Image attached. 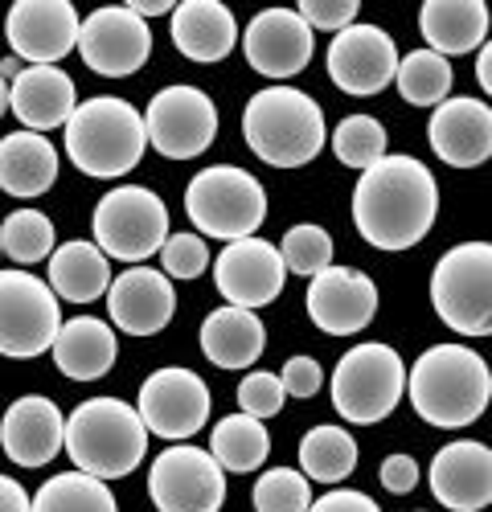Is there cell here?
I'll list each match as a JSON object with an SVG mask.
<instances>
[{"label": "cell", "instance_id": "22", "mask_svg": "<svg viewBox=\"0 0 492 512\" xmlns=\"http://www.w3.org/2000/svg\"><path fill=\"white\" fill-rule=\"evenodd\" d=\"M431 492L451 512H480L492 500V451L472 439L447 443L431 459Z\"/></svg>", "mask_w": 492, "mask_h": 512}, {"label": "cell", "instance_id": "10", "mask_svg": "<svg viewBox=\"0 0 492 512\" xmlns=\"http://www.w3.org/2000/svg\"><path fill=\"white\" fill-rule=\"evenodd\" d=\"M62 328L58 295L29 271H0V357L29 361L50 353Z\"/></svg>", "mask_w": 492, "mask_h": 512}, {"label": "cell", "instance_id": "30", "mask_svg": "<svg viewBox=\"0 0 492 512\" xmlns=\"http://www.w3.org/2000/svg\"><path fill=\"white\" fill-rule=\"evenodd\" d=\"M111 287V263L95 242H62L50 254V291L70 304H91Z\"/></svg>", "mask_w": 492, "mask_h": 512}, {"label": "cell", "instance_id": "45", "mask_svg": "<svg viewBox=\"0 0 492 512\" xmlns=\"http://www.w3.org/2000/svg\"><path fill=\"white\" fill-rule=\"evenodd\" d=\"M0 512H29V492L13 476H0Z\"/></svg>", "mask_w": 492, "mask_h": 512}, {"label": "cell", "instance_id": "35", "mask_svg": "<svg viewBox=\"0 0 492 512\" xmlns=\"http://www.w3.org/2000/svg\"><path fill=\"white\" fill-rule=\"evenodd\" d=\"M54 222L41 209H17L0 226V254H9L13 263H41L54 254Z\"/></svg>", "mask_w": 492, "mask_h": 512}, {"label": "cell", "instance_id": "39", "mask_svg": "<svg viewBox=\"0 0 492 512\" xmlns=\"http://www.w3.org/2000/svg\"><path fill=\"white\" fill-rule=\"evenodd\" d=\"M160 263L169 279H197L210 267V246L201 234H169L160 246Z\"/></svg>", "mask_w": 492, "mask_h": 512}, {"label": "cell", "instance_id": "31", "mask_svg": "<svg viewBox=\"0 0 492 512\" xmlns=\"http://www.w3.org/2000/svg\"><path fill=\"white\" fill-rule=\"evenodd\" d=\"M210 455L214 463L222 467V472H259V467L267 463L271 455V435L267 426L251 414H230L214 426L210 435Z\"/></svg>", "mask_w": 492, "mask_h": 512}, {"label": "cell", "instance_id": "33", "mask_svg": "<svg viewBox=\"0 0 492 512\" xmlns=\"http://www.w3.org/2000/svg\"><path fill=\"white\" fill-rule=\"evenodd\" d=\"M29 512H119L111 488L87 472H62L37 488Z\"/></svg>", "mask_w": 492, "mask_h": 512}, {"label": "cell", "instance_id": "9", "mask_svg": "<svg viewBox=\"0 0 492 512\" xmlns=\"http://www.w3.org/2000/svg\"><path fill=\"white\" fill-rule=\"evenodd\" d=\"M91 230L107 259L144 263L169 238V209L144 185H119L95 205Z\"/></svg>", "mask_w": 492, "mask_h": 512}, {"label": "cell", "instance_id": "47", "mask_svg": "<svg viewBox=\"0 0 492 512\" xmlns=\"http://www.w3.org/2000/svg\"><path fill=\"white\" fill-rule=\"evenodd\" d=\"M476 78H480V87L492 91V50L480 46V62H476Z\"/></svg>", "mask_w": 492, "mask_h": 512}, {"label": "cell", "instance_id": "1", "mask_svg": "<svg viewBox=\"0 0 492 512\" xmlns=\"http://www.w3.org/2000/svg\"><path fill=\"white\" fill-rule=\"evenodd\" d=\"M439 213V185L415 156H382L369 164L353 189L357 234L378 250L419 246Z\"/></svg>", "mask_w": 492, "mask_h": 512}, {"label": "cell", "instance_id": "24", "mask_svg": "<svg viewBox=\"0 0 492 512\" xmlns=\"http://www.w3.org/2000/svg\"><path fill=\"white\" fill-rule=\"evenodd\" d=\"M74 107H78L74 78L58 66H25L9 82V111H17L25 132L41 136V132H54V127H66Z\"/></svg>", "mask_w": 492, "mask_h": 512}, {"label": "cell", "instance_id": "6", "mask_svg": "<svg viewBox=\"0 0 492 512\" xmlns=\"http://www.w3.org/2000/svg\"><path fill=\"white\" fill-rule=\"evenodd\" d=\"M185 213L201 230V238H255V230L267 218V193L263 185L234 164H214L201 168L185 189Z\"/></svg>", "mask_w": 492, "mask_h": 512}, {"label": "cell", "instance_id": "12", "mask_svg": "<svg viewBox=\"0 0 492 512\" xmlns=\"http://www.w3.org/2000/svg\"><path fill=\"white\" fill-rule=\"evenodd\" d=\"M148 144L169 160H193L218 136V107L197 87H164L144 115Z\"/></svg>", "mask_w": 492, "mask_h": 512}, {"label": "cell", "instance_id": "3", "mask_svg": "<svg viewBox=\"0 0 492 512\" xmlns=\"http://www.w3.org/2000/svg\"><path fill=\"white\" fill-rule=\"evenodd\" d=\"M242 136L263 164L271 168H304L320 156L328 127L312 95L296 87H267L251 95L242 111Z\"/></svg>", "mask_w": 492, "mask_h": 512}, {"label": "cell", "instance_id": "2", "mask_svg": "<svg viewBox=\"0 0 492 512\" xmlns=\"http://www.w3.org/2000/svg\"><path fill=\"white\" fill-rule=\"evenodd\" d=\"M410 406L439 431L472 426L492 398V373L484 357L468 345H435L427 349L406 377Z\"/></svg>", "mask_w": 492, "mask_h": 512}, {"label": "cell", "instance_id": "37", "mask_svg": "<svg viewBox=\"0 0 492 512\" xmlns=\"http://www.w3.org/2000/svg\"><path fill=\"white\" fill-rule=\"evenodd\" d=\"M279 259H283V271L287 275H320L324 267H333V238H328L324 226H292L279 242Z\"/></svg>", "mask_w": 492, "mask_h": 512}, {"label": "cell", "instance_id": "13", "mask_svg": "<svg viewBox=\"0 0 492 512\" xmlns=\"http://www.w3.org/2000/svg\"><path fill=\"white\" fill-rule=\"evenodd\" d=\"M136 414L148 435L181 443L210 422V390H205V381L193 369H181V365L156 369L140 386Z\"/></svg>", "mask_w": 492, "mask_h": 512}, {"label": "cell", "instance_id": "26", "mask_svg": "<svg viewBox=\"0 0 492 512\" xmlns=\"http://www.w3.org/2000/svg\"><path fill=\"white\" fill-rule=\"evenodd\" d=\"M50 349H54V365L70 381H99L111 373V365L119 357V340H115L111 324H103L95 316H78L58 328Z\"/></svg>", "mask_w": 492, "mask_h": 512}, {"label": "cell", "instance_id": "19", "mask_svg": "<svg viewBox=\"0 0 492 512\" xmlns=\"http://www.w3.org/2000/svg\"><path fill=\"white\" fill-rule=\"evenodd\" d=\"M242 50L246 62H251L263 78H296L316 50V33L300 21L296 9H263L251 25H246L242 37Z\"/></svg>", "mask_w": 492, "mask_h": 512}, {"label": "cell", "instance_id": "27", "mask_svg": "<svg viewBox=\"0 0 492 512\" xmlns=\"http://www.w3.org/2000/svg\"><path fill=\"white\" fill-rule=\"evenodd\" d=\"M267 349V328L246 308H218L201 320V353L218 369H246Z\"/></svg>", "mask_w": 492, "mask_h": 512}, {"label": "cell", "instance_id": "18", "mask_svg": "<svg viewBox=\"0 0 492 512\" xmlns=\"http://www.w3.org/2000/svg\"><path fill=\"white\" fill-rule=\"evenodd\" d=\"M308 316L328 336H353L378 316V283L353 267H324L308 279Z\"/></svg>", "mask_w": 492, "mask_h": 512}, {"label": "cell", "instance_id": "40", "mask_svg": "<svg viewBox=\"0 0 492 512\" xmlns=\"http://www.w3.org/2000/svg\"><path fill=\"white\" fill-rule=\"evenodd\" d=\"M283 386H279V373H267V369H259V373H246L242 377V386H238V406H242V414H251V418H275L279 410H283Z\"/></svg>", "mask_w": 492, "mask_h": 512}, {"label": "cell", "instance_id": "29", "mask_svg": "<svg viewBox=\"0 0 492 512\" xmlns=\"http://www.w3.org/2000/svg\"><path fill=\"white\" fill-rule=\"evenodd\" d=\"M58 181V152L37 132H13L0 140V189L9 197H41Z\"/></svg>", "mask_w": 492, "mask_h": 512}, {"label": "cell", "instance_id": "44", "mask_svg": "<svg viewBox=\"0 0 492 512\" xmlns=\"http://www.w3.org/2000/svg\"><path fill=\"white\" fill-rule=\"evenodd\" d=\"M308 512H382V508H378V500H369L365 492L337 488V492H324L320 500H312Z\"/></svg>", "mask_w": 492, "mask_h": 512}, {"label": "cell", "instance_id": "21", "mask_svg": "<svg viewBox=\"0 0 492 512\" xmlns=\"http://www.w3.org/2000/svg\"><path fill=\"white\" fill-rule=\"evenodd\" d=\"M431 152L451 168H480L492 156V111L480 99H443L427 123Z\"/></svg>", "mask_w": 492, "mask_h": 512}, {"label": "cell", "instance_id": "28", "mask_svg": "<svg viewBox=\"0 0 492 512\" xmlns=\"http://www.w3.org/2000/svg\"><path fill=\"white\" fill-rule=\"evenodd\" d=\"M419 29L427 37L431 54H472L488 37V9L480 0H427L419 13Z\"/></svg>", "mask_w": 492, "mask_h": 512}, {"label": "cell", "instance_id": "41", "mask_svg": "<svg viewBox=\"0 0 492 512\" xmlns=\"http://www.w3.org/2000/svg\"><path fill=\"white\" fill-rule=\"evenodd\" d=\"M300 21L308 29H324V33H341L349 25H357V0H300Z\"/></svg>", "mask_w": 492, "mask_h": 512}, {"label": "cell", "instance_id": "46", "mask_svg": "<svg viewBox=\"0 0 492 512\" xmlns=\"http://www.w3.org/2000/svg\"><path fill=\"white\" fill-rule=\"evenodd\" d=\"M128 13H136L140 21H148V17H164V13H173V5H169V0H132Z\"/></svg>", "mask_w": 492, "mask_h": 512}, {"label": "cell", "instance_id": "15", "mask_svg": "<svg viewBox=\"0 0 492 512\" xmlns=\"http://www.w3.org/2000/svg\"><path fill=\"white\" fill-rule=\"evenodd\" d=\"M82 62L103 78H128L136 74L152 54V29L136 13L123 9H95L78 25V46Z\"/></svg>", "mask_w": 492, "mask_h": 512}, {"label": "cell", "instance_id": "42", "mask_svg": "<svg viewBox=\"0 0 492 512\" xmlns=\"http://www.w3.org/2000/svg\"><path fill=\"white\" fill-rule=\"evenodd\" d=\"M320 381H324V373H320L316 357H292L279 373V386L287 398H312L320 390Z\"/></svg>", "mask_w": 492, "mask_h": 512}, {"label": "cell", "instance_id": "38", "mask_svg": "<svg viewBox=\"0 0 492 512\" xmlns=\"http://www.w3.org/2000/svg\"><path fill=\"white\" fill-rule=\"evenodd\" d=\"M312 488L292 467H271L255 484V512H308Z\"/></svg>", "mask_w": 492, "mask_h": 512}, {"label": "cell", "instance_id": "8", "mask_svg": "<svg viewBox=\"0 0 492 512\" xmlns=\"http://www.w3.org/2000/svg\"><path fill=\"white\" fill-rule=\"evenodd\" d=\"M402 394H406V365L390 345H378V340L349 349L333 369V406L353 426L390 418Z\"/></svg>", "mask_w": 492, "mask_h": 512}, {"label": "cell", "instance_id": "20", "mask_svg": "<svg viewBox=\"0 0 492 512\" xmlns=\"http://www.w3.org/2000/svg\"><path fill=\"white\" fill-rule=\"evenodd\" d=\"M107 312L119 332L128 336H156L160 328H169L177 312V295L164 271L152 267H132L111 279L107 287Z\"/></svg>", "mask_w": 492, "mask_h": 512}, {"label": "cell", "instance_id": "49", "mask_svg": "<svg viewBox=\"0 0 492 512\" xmlns=\"http://www.w3.org/2000/svg\"><path fill=\"white\" fill-rule=\"evenodd\" d=\"M5 111H9V82L0 78V115H5Z\"/></svg>", "mask_w": 492, "mask_h": 512}, {"label": "cell", "instance_id": "5", "mask_svg": "<svg viewBox=\"0 0 492 512\" xmlns=\"http://www.w3.org/2000/svg\"><path fill=\"white\" fill-rule=\"evenodd\" d=\"M144 115L115 95H95L66 119V156L78 173L115 181L144 160Z\"/></svg>", "mask_w": 492, "mask_h": 512}, {"label": "cell", "instance_id": "11", "mask_svg": "<svg viewBox=\"0 0 492 512\" xmlns=\"http://www.w3.org/2000/svg\"><path fill=\"white\" fill-rule=\"evenodd\" d=\"M148 496L156 512H222L226 472L210 451L177 443L160 451L148 467Z\"/></svg>", "mask_w": 492, "mask_h": 512}, {"label": "cell", "instance_id": "23", "mask_svg": "<svg viewBox=\"0 0 492 512\" xmlns=\"http://www.w3.org/2000/svg\"><path fill=\"white\" fill-rule=\"evenodd\" d=\"M66 439V418L58 410V402L29 394L17 398L5 418H0V447L17 467H46Z\"/></svg>", "mask_w": 492, "mask_h": 512}, {"label": "cell", "instance_id": "14", "mask_svg": "<svg viewBox=\"0 0 492 512\" xmlns=\"http://www.w3.org/2000/svg\"><path fill=\"white\" fill-rule=\"evenodd\" d=\"M214 283L230 308H267L283 295L287 271L279 259V246L267 238H238L214 259Z\"/></svg>", "mask_w": 492, "mask_h": 512}, {"label": "cell", "instance_id": "34", "mask_svg": "<svg viewBox=\"0 0 492 512\" xmlns=\"http://www.w3.org/2000/svg\"><path fill=\"white\" fill-rule=\"evenodd\" d=\"M451 62L431 54V50H415L398 58V70H394V82H398V95L410 103V107H439L451 91Z\"/></svg>", "mask_w": 492, "mask_h": 512}, {"label": "cell", "instance_id": "48", "mask_svg": "<svg viewBox=\"0 0 492 512\" xmlns=\"http://www.w3.org/2000/svg\"><path fill=\"white\" fill-rule=\"evenodd\" d=\"M21 70H25V66H21V62H17V58H13V54H9V58H5V62H0V78H5V82H13V78H17V74H21Z\"/></svg>", "mask_w": 492, "mask_h": 512}, {"label": "cell", "instance_id": "43", "mask_svg": "<svg viewBox=\"0 0 492 512\" xmlns=\"http://www.w3.org/2000/svg\"><path fill=\"white\" fill-rule=\"evenodd\" d=\"M415 484H419V463L410 455H390L382 463V488L386 492L406 496V492H415Z\"/></svg>", "mask_w": 492, "mask_h": 512}, {"label": "cell", "instance_id": "25", "mask_svg": "<svg viewBox=\"0 0 492 512\" xmlns=\"http://www.w3.org/2000/svg\"><path fill=\"white\" fill-rule=\"evenodd\" d=\"M169 17H173V46L189 62H222L238 46V21L218 0H185Z\"/></svg>", "mask_w": 492, "mask_h": 512}, {"label": "cell", "instance_id": "32", "mask_svg": "<svg viewBox=\"0 0 492 512\" xmlns=\"http://www.w3.org/2000/svg\"><path fill=\"white\" fill-rule=\"evenodd\" d=\"M357 467V443L345 426H312L300 439V476L316 484H341Z\"/></svg>", "mask_w": 492, "mask_h": 512}, {"label": "cell", "instance_id": "4", "mask_svg": "<svg viewBox=\"0 0 492 512\" xmlns=\"http://www.w3.org/2000/svg\"><path fill=\"white\" fill-rule=\"evenodd\" d=\"M66 455L78 472L95 480H123L144 463L148 431L136 414V406L119 398H91L66 418Z\"/></svg>", "mask_w": 492, "mask_h": 512}, {"label": "cell", "instance_id": "17", "mask_svg": "<svg viewBox=\"0 0 492 512\" xmlns=\"http://www.w3.org/2000/svg\"><path fill=\"white\" fill-rule=\"evenodd\" d=\"M78 25L70 0H17L5 17V37L17 62L58 66L78 46Z\"/></svg>", "mask_w": 492, "mask_h": 512}, {"label": "cell", "instance_id": "7", "mask_svg": "<svg viewBox=\"0 0 492 512\" xmlns=\"http://www.w3.org/2000/svg\"><path fill=\"white\" fill-rule=\"evenodd\" d=\"M435 316L460 336L492 332V246L460 242L435 263L431 275Z\"/></svg>", "mask_w": 492, "mask_h": 512}, {"label": "cell", "instance_id": "16", "mask_svg": "<svg viewBox=\"0 0 492 512\" xmlns=\"http://www.w3.org/2000/svg\"><path fill=\"white\" fill-rule=\"evenodd\" d=\"M398 70V46L382 25H349L328 46V78L345 95H378L394 82Z\"/></svg>", "mask_w": 492, "mask_h": 512}, {"label": "cell", "instance_id": "36", "mask_svg": "<svg viewBox=\"0 0 492 512\" xmlns=\"http://www.w3.org/2000/svg\"><path fill=\"white\" fill-rule=\"evenodd\" d=\"M333 152L341 164L349 168H365L369 164H378L386 156V127L374 119V115H349L337 123V132H333Z\"/></svg>", "mask_w": 492, "mask_h": 512}]
</instances>
